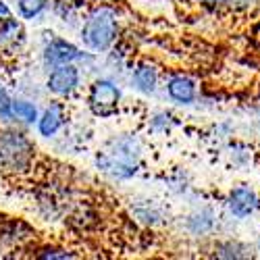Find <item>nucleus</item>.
<instances>
[{"label":"nucleus","instance_id":"obj_1","mask_svg":"<svg viewBox=\"0 0 260 260\" xmlns=\"http://www.w3.org/2000/svg\"><path fill=\"white\" fill-rule=\"evenodd\" d=\"M121 36V17L113 5H96L81 19L79 38L85 50L94 54H104L117 46Z\"/></svg>","mask_w":260,"mask_h":260},{"label":"nucleus","instance_id":"obj_2","mask_svg":"<svg viewBox=\"0 0 260 260\" xmlns=\"http://www.w3.org/2000/svg\"><path fill=\"white\" fill-rule=\"evenodd\" d=\"M94 162H96V169L108 177L119 181L132 179L142 162V144L132 134L113 138L96 154Z\"/></svg>","mask_w":260,"mask_h":260},{"label":"nucleus","instance_id":"obj_3","mask_svg":"<svg viewBox=\"0 0 260 260\" xmlns=\"http://www.w3.org/2000/svg\"><path fill=\"white\" fill-rule=\"evenodd\" d=\"M36 162V144L17 127L0 129V171L7 175H25Z\"/></svg>","mask_w":260,"mask_h":260},{"label":"nucleus","instance_id":"obj_4","mask_svg":"<svg viewBox=\"0 0 260 260\" xmlns=\"http://www.w3.org/2000/svg\"><path fill=\"white\" fill-rule=\"evenodd\" d=\"M121 98H123V94H121L119 83L111 77H96L90 83L88 94H85L88 108L98 119L115 117L121 108Z\"/></svg>","mask_w":260,"mask_h":260},{"label":"nucleus","instance_id":"obj_5","mask_svg":"<svg viewBox=\"0 0 260 260\" xmlns=\"http://www.w3.org/2000/svg\"><path fill=\"white\" fill-rule=\"evenodd\" d=\"M42 64L46 69H52V67H58V64H67V62H77V64H83L90 67V64L96 60V54L94 52H85L83 48H79L73 42L64 40V38H58V36H52L44 42L42 46Z\"/></svg>","mask_w":260,"mask_h":260},{"label":"nucleus","instance_id":"obj_6","mask_svg":"<svg viewBox=\"0 0 260 260\" xmlns=\"http://www.w3.org/2000/svg\"><path fill=\"white\" fill-rule=\"evenodd\" d=\"M81 85H83V71H81V64L77 62H67V64H58V67L48 69V75L44 79L46 92L60 100L75 96L81 90Z\"/></svg>","mask_w":260,"mask_h":260},{"label":"nucleus","instance_id":"obj_7","mask_svg":"<svg viewBox=\"0 0 260 260\" xmlns=\"http://www.w3.org/2000/svg\"><path fill=\"white\" fill-rule=\"evenodd\" d=\"M225 208L231 219L248 221L250 216H254L260 210V193L248 183H237L227 191Z\"/></svg>","mask_w":260,"mask_h":260},{"label":"nucleus","instance_id":"obj_8","mask_svg":"<svg viewBox=\"0 0 260 260\" xmlns=\"http://www.w3.org/2000/svg\"><path fill=\"white\" fill-rule=\"evenodd\" d=\"M162 88L167 98L179 106H191L198 100V81L187 73H171L165 77Z\"/></svg>","mask_w":260,"mask_h":260},{"label":"nucleus","instance_id":"obj_9","mask_svg":"<svg viewBox=\"0 0 260 260\" xmlns=\"http://www.w3.org/2000/svg\"><path fill=\"white\" fill-rule=\"evenodd\" d=\"M67 119H69V113H67V104H64L60 98L52 100L50 104L44 106V111L40 113L38 121H36V129L42 138H56L64 125H67Z\"/></svg>","mask_w":260,"mask_h":260},{"label":"nucleus","instance_id":"obj_10","mask_svg":"<svg viewBox=\"0 0 260 260\" xmlns=\"http://www.w3.org/2000/svg\"><path fill=\"white\" fill-rule=\"evenodd\" d=\"M160 79L162 73L158 69V64L150 62V60H140L134 64L132 75H129V83L138 94L144 96H152L156 94V90L160 88Z\"/></svg>","mask_w":260,"mask_h":260},{"label":"nucleus","instance_id":"obj_11","mask_svg":"<svg viewBox=\"0 0 260 260\" xmlns=\"http://www.w3.org/2000/svg\"><path fill=\"white\" fill-rule=\"evenodd\" d=\"M25 46V27L21 19L7 17L0 21V56L17 54Z\"/></svg>","mask_w":260,"mask_h":260},{"label":"nucleus","instance_id":"obj_12","mask_svg":"<svg viewBox=\"0 0 260 260\" xmlns=\"http://www.w3.org/2000/svg\"><path fill=\"white\" fill-rule=\"evenodd\" d=\"M216 227V212L210 206H200L185 216V231L191 237L210 235Z\"/></svg>","mask_w":260,"mask_h":260},{"label":"nucleus","instance_id":"obj_13","mask_svg":"<svg viewBox=\"0 0 260 260\" xmlns=\"http://www.w3.org/2000/svg\"><path fill=\"white\" fill-rule=\"evenodd\" d=\"M212 256L225 258V260H240V258H250L252 250L240 240H221L212 246Z\"/></svg>","mask_w":260,"mask_h":260},{"label":"nucleus","instance_id":"obj_14","mask_svg":"<svg viewBox=\"0 0 260 260\" xmlns=\"http://www.w3.org/2000/svg\"><path fill=\"white\" fill-rule=\"evenodd\" d=\"M40 117V108L29 98H15L13 100V121L21 125H34Z\"/></svg>","mask_w":260,"mask_h":260},{"label":"nucleus","instance_id":"obj_15","mask_svg":"<svg viewBox=\"0 0 260 260\" xmlns=\"http://www.w3.org/2000/svg\"><path fill=\"white\" fill-rule=\"evenodd\" d=\"M227 156H229V160H231L233 167L246 169V167H250L254 162L256 152H254V148L250 144L240 142V140H233V142L227 144Z\"/></svg>","mask_w":260,"mask_h":260},{"label":"nucleus","instance_id":"obj_16","mask_svg":"<svg viewBox=\"0 0 260 260\" xmlns=\"http://www.w3.org/2000/svg\"><path fill=\"white\" fill-rule=\"evenodd\" d=\"M15 5L21 21H36L50 9L52 0H15Z\"/></svg>","mask_w":260,"mask_h":260},{"label":"nucleus","instance_id":"obj_17","mask_svg":"<svg viewBox=\"0 0 260 260\" xmlns=\"http://www.w3.org/2000/svg\"><path fill=\"white\" fill-rule=\"evenodd\" d=\"M36 258H52V260H67V258H75L77 254H73L71 250H67V248H62V246H42V248H38L36 250V254H34Z\"/></svg>","mask_w":260,"mask_h":260},{"label":"nucleus","instance_id":"obj_18","mask_svg":"<svg viewBox=\"0 0 260 260\" xmlns=\"http://www.w3.org/2000/svg\"><path fill=\"white\" fill-rule=\"evenodd\" d=\"M175 123V117H173L169 111H158L150 117V127H152V132H160V134H167L169 129L173 127Z\"/></svg>","mask_w":260,"mask_h":260},{"label":"nucleus","instance_id":"obj_19","mask_svg":"<svg viewBox=\"0 0 260 260\" xmlns=\"http://www.w3.org/2000/svg\"><path fill=\"white\" fill-rule=\"evenodd\" d=\"M13 100H15V96L3 85V88H0V123L13 121Z\"/></svg>","mask_w":260,"mask_h":260},{"label":"nucleus","instance_id":"obj_20","mask_svg":"<svg viewBox=\"0 0 260 260\" xmlns=\"http://www.w3.org/2000/svg\"><path fill=\"white\" fill-rule=\"evenodd\" d=\"M200 3L208 9H214V11H219V9H227L229 5V0H200Z\"/></svg>","mask_w":260,"mask_h":260},{"label":"nucleus","instance_id":"obj_21","mask_svg":"<svg viewBox=\"0 0 260 260\" xmlns=\"http://www.w3.org/2000/svg\"><path fill=\"white\" fill-rule=\"evenodd\" d=\"M7 17H13V9L9 7L7 0H0V21L7 19Z\"/></svg>","mask_w":260,"mask_h":260},{"label":"nucleus","instance_id":"obj_22","mask_svg":"<svg viewBox=\"0 0 260 260\" xmlns=\"http://www.w3.org/2000/svg\"><path fill=\"white\" fill-rule=\"evenodd\" d=\"M256 113L260 117V88H258V96H256Z\"/></svg>","mask_w":260,"mask_h":260},{"label":"nucleus","instance_id":"obj_23","mask_svg":"<svg viewBox=\"0 0 260 260\" xmlns=\"http://www.w3.org/2000/svg\"><path fill=\"white\" fill-rule=\"evenodd\" d=\"M0 88H3V79H0Z\"/></svg>","mask_w":260,"mask_h":260}]
</instances>
